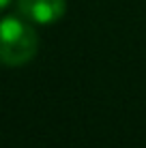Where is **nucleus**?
Returning <instances> with one entry per match:
<instances>
[{"label":"nucleus","instance_id":"nucleus-3","mask_svg":"<svg viewBox=\"0 0 146 148\" xmlns=\"http://www.w3.org/2000/svg\"><path fill=\"white\" fill-rule=\"evenodd\" d=\"M9 2H11V0H0V9H4V7L9 4Z\"/></svg>","mask_w":146,"mask_h":148},{"label":"nucleus","instance_id":"nucleus-1","mask_svg":"<svg viewBox=\"0 0 146 148\" xmlns=\"http://www.w3.org/2000/svg\"><path fill=\"white\" fill-rule=\"evenodd\" d=\"M39 49V37L28 22L19 17L0 19V64L19 67L34 58Z\"/></svg>","mask_w":146,"mask_h":148},{"label":"nucleus","instance_id":"nucleus-2","mask_svg":"<svg viewBox=\"0 0 146 148\" xmlns=\"http://www.w3.org/2000/svg\"><path fill=\"white\" fill-rule=\"evenodd\" d=\"M17 11L34 24H54L67 11L64 0H17Z\"/></svg>","mask_w":146,"mask_h":148}]
</instances>
